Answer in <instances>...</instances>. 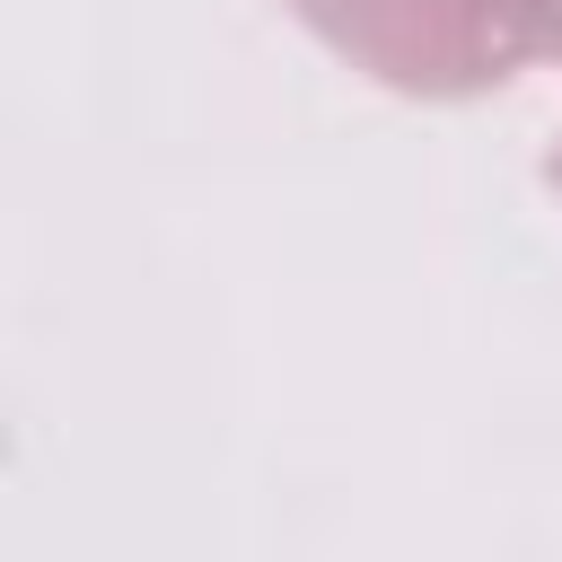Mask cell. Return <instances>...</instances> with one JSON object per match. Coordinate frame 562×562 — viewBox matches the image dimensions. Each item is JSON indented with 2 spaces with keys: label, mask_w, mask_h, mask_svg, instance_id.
Segmentation results:
<instances>
[{
  "label": "cell",
  "mask_w": 562,
  "mask_h": 562,
  "mask_svg": "<svg viewBox=\"0 0 562 562\" xmlns=\"http://www.w3.org/2000/svg\"><path fill=\"white\" fill-rule=\"evenodd\" d=\"M325 53L395 97H483L562 70V0H281Z\"/></svg>",
  "instance_id": "1"
},
{
  "label": "cell",
  "mask_w": 562,
  "mask_h": 562,
  "mask_svg": "<svg viewBox=\"0 0 562 562\" xmlns=\"http://www.w3.org/2000/svg\"><path fill=\"white\" fill-rule=\"evenodd\" d=\"M544 176H553V193H562V149H553V167H544Z\"/></svg>",
  "instance_id": "2"
}]
</instances>
